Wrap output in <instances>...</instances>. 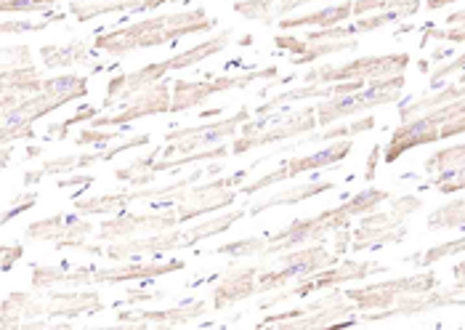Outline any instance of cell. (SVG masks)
Wrapping results in <instances>:
<instances>
[{"instance_id":"1","label":"cell","mask_w":465,"mask_h":330,"mask_svg":"<svg viewBox=\"0 0 465 330\" xmlns=\"http://www.w3.org/2000/svg\"><path fill=\"white\" fill-rule=\"evenodd\" d=\"M383 200H391V195L386 189H375L367 186L359 195H354L349 203L338 205V208H327L317 216L309 219L290 221L285 229L274 232V235H263V237H248V240H234L229 245L215 248L213 254L232 258L245 256H280L285 251H292L295 245H306V243H320L324 235L330 232H341V229H351V219L354 216H364L370 211H375Z\"/></svg>"},{"instance_id":"2","label":"cell","mask_w":465,"mask_h":330,"mask_svg":"<svg viewBox=\"0 0 465 330\" xmlns=\"http://www.w3.org/2000/svg\"><path fill=\"white\" fill-rule=\"evenodd\" d=\"M215 27V19L205 8L194 11H173V14H160L152 19L136 22L123 30H99L94 35V48L99 54L123 56L139 48H154V45H168L186 35H203Z\"/></svg>"},{"instance_id":"3","label":"cell","mask_w":465,"mask_h":330,"mask_svg":"<svg viewBox=\"0 0 465 330\" xmlns=\"http://www.w3.org/2000/svg\"><path fill=\"white\" fill-rule=\"evenodd\" d=\"M88 96V80L80 75H56L43 83V88L22 99L14 110L3 112V147L16 139H37L35 123L48 112Z\"/></svg>"},{"instance_id":"4","label":"cell","mask_w":465,"mask_h":330,"mask_svg":"<svg viewBox=\"0 0 465 330\" xmlns=\"http://www.w3.org/2000/svg\"><path fill=\"white\" fill-rule=\"evenodd\" d=\"M186 266V261L173 258L168 264H123V266H104V269H94V266H80V269H59V266H43V264H33V275L30 283L35 291H48V288H88L96 283H107V285H117V283H134V280H154L163 275H173Z\"/></svg>"},{"instance_id":"5","label":"cell","mask_w":465,"mask_h":330,"mask_svg":"<svg viewBox=\"0 0 465 330\" xmlns=\"http://www.w3.org/2000/svg\"><path fill=\"white\" fill-rule=\"evenodd\" d=\"M232 40V30H221L215 33L211 40H203L197 45H192L189 51H181L171 59H163V62H154V65H146L142 70L128 75H114L107 83V96L104 99V110L114 107V105H125L128 99H134L136 94H142L146 88L157 85L160 80H165V75L173 73V70H186V67H194L200 65L203 59H211L215 54H221Z\"/></svg>"},{"instance_id":"6","label":"cell","mask_w":465,"mask_h":330,"mask_svg":"<svg viewBox=\"0 0 465 330\" xmlns=\"http://www.w3.org/2000/svg\"><path fill=\"white\" fill-rule=\"evenodd\" d=\"M359 309L346 298L343 291L332 288L330 294L320 295L317 301L290 309L282 315H269L258 323V328H282V330H320L332 325H349L357 323Z\"/></svg>"},{"instance_id":"7","label":"cell","mask_w":465,"mask_h":330,"mask_svg":"<svg viewBox=\"0 0 465 330\" xmlns=\"http://www.w3.org/2000/svg\"><path fill=\"white\" fill-rule=\"evenodd\" d=\"M248 174H251V168L237 171V174H232V176H226V179H215V182L194 186V182L203 176V171H197V174H192V176L186 179V184L181 186L179 192H173V195L168 197V203L176 208L181 224L200 219V216H208V214L221 211V208H226V205H232V203L237 200V192H240V186H242L240 182H242ZM168 203H165V205H168Z\"/></svg>"},{"instance_id":"8","label":"cell","mask_w":465,"mask_h":330,"mask_svg":"<svg viewBox=\"0 0 465 330\" xmlns=\"http://www.w3.org/2000/svg\"><path fill=\"white\" fill-rule=\"evenodd\" d=\"M423 200L415 195L394 197L389 211H370L361 216L359 229L351 232V251H367V248H386L401 243L407 235L404 221L410 219L415 211H420Z\"/></svg>"},{"instance_id":"9","label":"cell","mask_w":465,"mask_h":330,"mask_svg":"<svg viewBox=\"0 0 465 330\" xmlns=\"http://www.w3.org/2000/svg\"><path fill=\"white\" fill-rule=\"evenodd\" d=\"M274 266H266L258 277V294H274L280 288H287L290 283H303L306 277L322 272L327 266L338 264V254H330L324 245H306V248H292L280 254Z\"/></svg>"},{"instance_id":"10","label":"cell","mask_w":465,"mask_h":330,"mask_svg":"<svg viewBox=\"0 0 465 330\" xmlns=\"http://www.w3.org/2000/svg\"><path fill=\"white\" fill-rule=\"evenodd\" d=\"M412 65L410 54H381V56H359L346 65H324L303 75L306 85H332V83H349V80H386L394 75H404Z\"/></svg>"},{"instance_id":"11","label":"cell","mask_w":465,"mask_h":330,"mask_svg":"<svg viewBox=\"0 0 465 330\" xmlns=\"http://www.w3.org/2000/svg\"><path fill=\"white\" fill-rule=\"evenodd\" d=\"M404 91V75H394L386 80H375L364 88H359L354 94L346 96H330L317 105V120L320 125H332L338 117H349V115H361L383 105H394L401 99Z\"/></svg>"},{"instance_id":"12","label":"cell","mask_w":465,"mask_h":330,"mask_svg":"<svg viewBox=\"0 0 465 330\" xmlns=\"http://www.w3.org/2000/svg\"><path fill=\"white\" fill-rule=\"evenodd\" d=\"M389 266L378 264V261H343V264H332L322 272L306 277L303 283H295V288H285L280 294H272L261 309L269 312L272 306L277 304H285V301H292V298H303V295L320 294V291H327V288H341V285H349L354 280H364L370 275H378V272H386Z\"/></svg>"},{"instance_id":"13","label":"cell","mask_w":465,"mask_h":330,"mask_svg":"<svg viewBox=\"0 0 465 330\" xmlns=\"http://www.w3.org/2000/svg\"><path fill=\"white\" fill-rule=\"evenodd\" d=\"M251 107L242 105L240 110L234 112L232 117L226 120H218V123H208V125H197V128H181L165 136V145H163V157H186V155H197V152H205V149L218 147L223 139H234L237 131L251 120Z\"/></svg>"},{"instance_id":"14","label":"cell","mask_w":465,"mask_h":330,"mask_svg":"<svg viewBox=\"0 0 465 330\" xmlns=\"http://www.w3.org/2000/svg\"><path fill=\"white\" fill-rule=\"evenodd\" d=\"M277 67H263L251 70L245 75H221V77H205V80H173V105L171 115L194 110L205 105L215 94L234 91V88H248L255 80H277Z\"/></svg>"},{"instance_id":"15","label":"cell","mask_w":465,"mask_h":330,"mask_svg":"<svg viewBox=\"0 0 465 330\" xmlns=\"http://www.w3.org/2000/svg\"><path fill=\"white\" fill-rule=\"evenodd\" d=\"M351 149H354V139H335L330 147L320 149L314 155L285 160L277 171H272V174H266V176H261V179H255L251 184H242L240 192L242 195H255V192H261V189H266L272 184L290 182V179L303 176V174H312V171H322V168H330V165H341L349 157Z\"/></svg>"},{"instance_id":"16","label":"cell","mask_w":465,"mask_h":330,"mask_svg":"<svg viewBox=\"0 0 465 330\" xmlns=\"http://www.w3.org/2000/svg\"><path fill=\"white\" fill-rule=\"evenodd\" d=\"M179 224L176 208L152 211V214H120V216L102 224L99 240L102 243H123V240H136V237H152L160 232H171Z\"/></svg>"},{"instance_id":"17","label":"cell","mask_w":465,"mask_h":330,"mask_svg":"<svg viewBox=\"0 0 465 330\" xmlns=\"http://www.w3.org/2000/svg\"><path fill=\"white\" fill-rule=\"evenodd\" d=\"M173 105V83L160 80L157 85L146 88L142 94H136L134 99H128L125 105H120V112L112 117H94L91 128H123L131 125L142 117H154L163 112H171Z\"/></svg>"},{"instance_id":"18","label":"cell","mask_w":465,"mask_h":330,"mask_svg":"<svg viewBox=\"0 0 465 330\" xmlns=\"http://www.w3.org/2000/svg\"><path fill=\"white\" fill-rule=\"evenodd\" d=\"M94 235V224L85 219H77L70 214H54L48 219L33 221L27 226V240L37 243H54V248H77L85 251L88 248V237Z\"/></svg>"},{"instance_id":"19","label":"cell","mask_w":465,"mask_h":330,"mask_svg":"<svg viewBox=\"0 0 465 330\" xmlns=\"http://www.w3.org/2000/svg\"><path fill=\"white\" fill-rule=\"evenodd\" d=\"M359 45L357 37H346V40H332L320 30V33H306L303 37L295 35H277L274 37V48L290 54V65L292 67H306L314 65L317 59L330 56V54H343V51H354Z\"/></svg>"},{"instance_id":"20","label":"cell","mask_w":465,"mask_h":330,"mask_svg":"<svg viewBox=\"0 0 465 330\" xmlns=\"http://www.w3.org/2000/svg\"><path fill=\"white\" fill-rule=\"evenodd\" d=\"M426 176H429V189H436L441 195H458L465 189V145L455 147H444L433 152L426 165H423Z\"/></svg>"},{"instance_id":"21","label":"cell","mask_w":465,"mask_h":330,"mask_svg":"<svg viewBox=\"0 0 465 330\" xmlns=\"http://www.w3.org/2000/svg\"><path fill=\"white\" fill-rule=\"evenodd\" d=\"M317 105L314 107H306V110L295 112V115H287L282 123H277L274 128L269 131H261L255 136H234L232 142V155H245L248 149L269 147V145H277L282 139H292V136H301V134H312L317 128Z\"/></svg>"},{"instance_id":"22","label":"cell","mask_w":465,"mask_h":330,"mask_svg":"<svg viewBox=\"0 0 465 330\" xmlns=\"http://www.w3.org/2000/svg\"><path fill=\"white\" fill-rule=\"evenodd\" d=\"M441 142V131H439V123L430 117V115H418L412 120H404L389 139V145L383 147V163H396L404 152L415 147H423V145H436Z\"/></svg>"},{"instance_id":"23","label":"cell","mask_w":465,"mask_h":330,"mask_svg":"<svg viewBox=\"0 0 465 330\" xmlns=\"http://www.w3.org/2000/svg\"><path fill=\"white\" fill-rule=\"evenodd\" d=\"M149 142H152L149 136H134V139H128V142H120V145L102 149V152H96V155H77V157H56V160H48V163H43L35 171H27V174H25V184L33 186V184H37L40 179L54 176V174H70V171H80V168L96 165V163H102V160H112V157L120 155V152L146 147Z\"/></svg>"},{"instance_id":"24","label":"cell","mask_w":465,"mask_h":330,"mask_svg":"<svg viewBox=\"0 0 465 330\" xmlns=\"http://www.w3.org/2000/svg\"><path fill=\"white\" fill-rule=\"evenodd\" d=\"M266 269V264H252V266H232L223 272V277L213 288V309L223 312L240 301H248L258 294V277Z\"/></svg>"},{"instance_id":"25","label":"cell","mask_w":465,"mask_h":330,"mask_svg":"<svg viewBox=\"0 0 465 330\" xmlns=\"http://www.w3.org/2000/svg\"><path fill=\"white\" fill-rule=\"evenodd\" d=\"M43 77L35 65H19V67H3L0 75V107L3 112L14 110L22 99L33 96L43 88Z\"/></svg>"},{"instance_id":"26","label":"cell","mask_w":465,"mask_h":330,"mask_svg":"<svg viewBox=\"0 0 465 330\" xmlns=\"http://www.w3.org/2000/svg\"><path fill=\"white\" fill-rule=\"evenodd\" d=\"M104 309L99 291H51L45 298V317L72 320L80 315H96Z\"/></svg>"},{"instance_id":"27","label":"cell","mask_w":465,"mask_h":330,"mask_svg":"<svg viewBox=\"0 0 465 330\" xmlns=\"http://www.w3.org/2000/svg\"><path fill=\"white\" fill-rule=\"evenodd\" d=\"M165 3H179V0H72L70 16L77 22H91L104 14H142V11H157Z\"/></svg>"},{"instance_id":"28","label":"cell","mask_w":465,"mask_h":330,"mask_svg":"<svg viewBox=\"0 0 465 330\" xmlns=\"http://www.w3.org/2000/svg\"><path fill=\"white\" fill-rule=\"evenodd\" d=\"M208 312L205 301H194L192 306H176V309H146V312H120V323L128 325H183Z\"/></svg>"},{"instance_id":"29","label":"cell","mask_w":465,"mask_h":330,"mask_svg":"<svg viewBox=\"0 0 465 330\" xmlns=\"http://www.w3.org/2000/svg\"><path fill=\"white\" fill-rule=\"evenodd\" d=\"M309 3H320V0H237L234 11L242 19L263 22V25H280L292 11H298Z\"/></svg>"},{"instance_id":"30","label":"cell","mask_w":465,"mask_h":330,"mask_svg":"<svg viewBox=\"0 0 465 330\" xmlns=\"http://www.w3.org/2000/svg\"><path fill=\"white\" fill-rule=\"evenodd\" d=\"M349 16H354V0H343L341 5H330L314 14H303V16H287L280 22L282 30H301V27H338L341 22H346Z\"/></svg>"},{"instance_id":"31","label":"cell","mask_w":465,"mask_h":330,"mask_svg":"<svg viewBox=\"0 0 465 330\" xmlns=\"http://www.w3.org/2000/svg\"><path fill=\"white\" fill-rule=\"evenodd\" d=\"M330 189H335V182H309L301 184V186H287L282 192L266 197L263 203L252 205L248 214H251V216H261V214L269 211V208H277V205H295V203H303V200H309V197L324 195V192H330Z\"/></svg>"},{"instance_id":"32","label":"cell","mask_w":465,"mask_h":330,"mask_svg":"<svg viewBox=\"0 0 465 330\" xmlns=\"http://www.w3.org/2000/svg\"><path fill=\"white\" fill-rule=\"evenodd\" d=\"M88 40L77 37L67 45H43L40 48V62L48 70H59V67H72V65H88Z\"/></svg>"},{"instance_id":"33","label":"cell","mask_w":465,"mask_h":330,"mask_svg":"<svg viewBox=\"0 0 465 330\" xmlns=\"http://www.w3.org/2000/svg\"><path fill=\"white\" fill-rule=\"evenodd\" d=\"M245 214H248L245 208H237V211H232V214H223V216H218V219L205 221V224H194L192 229H186L183 248H189V245H194V243H200V240H205V237H213V235L226 232L232 224H237V221L242 219Z\"/></svg>"},{"instance_id":"34","label":"cell","mask_w":465,"mask_h":330,"mask_svg":"<svg viewBox=\"0 0 465 330\" xmlns=\"http://www.w3.org/2000/svg\"><path fill=\"white\" fill-rule=\"evenodd\" d=\"M375 128V117H359L354 123H346V125H338V128H330L324 134L317 136H309V139H298L295 145H290L287 149L301 147V145H314V142H335V139H349V136H359V134H367Z\"/></svg>"},{"instance_id":"35","label":"cell","mask_w":465,"mask_h":330,"mask_svg":"<svg viewBox=\"0 0 465 330\" xmlns=\"http://www.w3.org/2000/svg\"><path fill=\"white\" fill-rule=\"evenodd\" d=\"M465 226V200L447 203L429 214V229H463Z\"/></svg>"},{"instance_id":"36","label":"cell","mask_w":465,"mask_h":330,"mask_svg":"<svg viewBox=\"0 0 465 330\" xmlns=\"http://www.w3.org/2000/svg\"><path fill=\"white\" fill-rule=\"evenodd\" d=\"M429 40H447V43H465V11H455L447 16V30H430L423 35L420 45Z\"/></svg>"},{"instance_id":"37","label":"cell","mask_w":465,"mask_h":330,"mask_svg":"<svg viewBox=\"0 0 465 330\" xmlns=\"http://www.w3.org/2000/svg\"><path fill=\"white\" fill-rule=\"evenodd\" d=\"M458 254H465V237H460V240H452V243H444V245H433V248H429L426 254H412V256H407V261L420 264V266H433L436 261L458 256Z\"/></svg>"},{"instance_id":"38","label":"cell","mask_w":465,"mask_h":330,"mask_svg":"<svg viewBox=\"0 0 465 330\" xmlns=\"http://www.w3.org/2000/svg\"><path fill=\"white\" fill-rule=\"evenodd\" d=\"M394 8H412V11H423L420 0H354V16H367V14H378V11H394Z\"/></svg>"},{"instance_id":"39","label":"cell","mask_w":465,"mask_h":330,"mask_svg":"<svg viewBox=\"0 0 465 330\" xmlns=\"http://www.w3.org/2000/svg\"><path fill=\"white\" fill-rule=\"evenodd\" d=\"M102 110H104V107H99V105H85V107L77 112V115L67 117L64 123H54V125H48V136L59 134V139H67V136H70V128L80 125V123H91L96 115H102Z\"/></svg>"},{"instance_id":"40","label":"cell","mask_w":465,"mask_h":330,"mask_svg":"<svg viewBox=\"0 0 465 330\" xmlns=\"http://www.w3.org/2000/svg\"><path fill=\"white\" fill-rule=\"evenodd\" d=\"M67 19V14H51L48 19H43V22H11V19H3V33H43L48 25H54V22H64Z\"/></svg>"},{"instance_id":"41","label":"cell","mask_w":465,"mask_h":330,"mask_svg":"<svg viewBox=\"0 0 465 330\" xmlns=\"http://www.w3.org/2000/svg\"><path fill=\"white\" fill-rule=\"evenodd\" d=\"M59 0H0L3 14H35V11H48Z\"/></svg>"},{"instance_id":"42","label":"cell","mask_w":465,"mask_h":330,"mask_svg":"<svg viewBox=\"0 0 465 330\" xmlns=\"http://www.w3.org/2000/svg\"><path fill=\"white\" fill-rule=\"evenodd\" d=\"M112 139H120V131H102V128H83L74 139V145H109Z\"/></svg>"},{"instance_id":"43","label":"cell","mask_w":465,"mask_h":330,"mask_svg":"<svg viewBox=\"0 0 465 330\" xmlns=\"http://www.w3.org/2000/svg\"><path fill=\"white\" fill-rule=\"evenodd\" d=\"M19 65H35L30 45H16V48H3V67H19Z\"/></svg>"},{"instance_id":"44","label":"cell","mask_w":465,"mask_h":330,"mask_svg":"<svg viewBox=\"0 0 465 330\" xmlns=\"http://www.w3.org/2000/svg\"><path fill=\"white\" fill-rule=\"evenodd\" d=\"M14 203H16V205H14V208H8V211L3 214V224H8L14 216H19V214L30 211V208L37 203V192H25V195H22V197H16Z\"/></svg>"},{"instance_id":"45","label":"cell","mask_w":465,"mask_h":330,"mask_svg":"<svg viewBox=\"0 0 465 330\" xmlns=\"http://www.w3.org/2000/svg\"><path fill=\"white\" fill-rule=\"evenodd\" d=\"M0 256H3V272H11L14 264L25 256V245H3L0 248Z\"/></svg>"},{"instance_id":"46","label":"cell","mask_w":465,"mask_h":330,"mask_svg":"<svg viewBox=\"0 0 465 330\" xmlns=\"http://www.w3.org/2000/svg\"><path fill=\"white\" fill-rule=\"evenodd\" d=\"M381 155H383V149H381V145H375L370 157H367V165H364V182H375V168L381 163Z\"/></svg>"},{"instance_id":"47","label":"cell","mask_w":465,"mask_h":330,"mask_svg":"<svg viewBox=\"0 0 465 330\" xmlns=\"http://www.w3.org/2000/svg\"><path fill=\"white\" fill-rule=\"evenodd\" d=\"M165 294H146V291H128L125 298H123V304H128V306H134V304H139V301H157V298H163Z\"/></svg>"},{"instance_id":"48","label":"cell","mask_w":465,"mask_h":330,"mask_svg":"<svg viewBox=\"0 0 465 330\" xmlns=\"http://www.w3.org/2000/svg\"><path fill=\"white\" fill-rule=\"evenodd\" d=\"M452 3H458V0H426V8L436 11V8H444V5H452Z\"/></svg>"},{"instance_id":"49","label":"cell","mask_w":465,"mask_h":330,"mask_svg":"<svg viewBox=\"0 0 465 330\" xmlns=\"http://www.w3.org/2000/svg\"><path fill=\"white\" fill-rule=\"evenodd\" d=\"M452 275H455V280H458L460 285H465V261H460V264L452 269Z\"/></svg>"},{"instance_id":"50","label":"cell","mask_w":465,"mask_h":330,"mask_svg":"<svg viewBox=\"0 0 465 330\" xmlns=\"http://www.w3.org/2000/svg\"><path fill=\"white\" fill-rule=\"evenodd\" d=\"M455 306H465V295H460V298L455 301Z\"/></svg>"}]
</instances>
